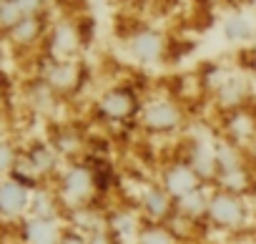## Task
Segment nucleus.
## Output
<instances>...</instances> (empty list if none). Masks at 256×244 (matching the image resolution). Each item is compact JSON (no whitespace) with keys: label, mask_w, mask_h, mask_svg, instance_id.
I'll return each instance as SVG.
<instances>
[{"label":"nucleus","mask_w":256,"mask_h":244,"mask_svg":"<svg viewBox=\"0 0 256 244\" xmlns=\"http://www.w3.org/2000/svg\"><path fill=\"white\" fill-rule=\"evenodd\" d=\"M138 129L148 136H176L186 129V108L176 96L151 93L144 98L138 113Z\"/></svg>","instance_id":"obj_1"},{"label":"nucleus","mask_w":256,"mask_h":244,"mask_svg":"<svg viewBox=\"0 0 256 244\" xmlns=\"http://www.w3.org/2000/svg\"><path fill=\"white\" fill-rule=\"evenodd\" d=\"M56 194L60 199V206H66L68 211L96 204V199H100V194L96 186L93 166H88L86 161H73L70 166H66L58 174Z\"/></svg>","instance_id":"obj_2"},{"label":"nucleus","mask_w":256,"mask_h":244,"mask_svg":"<svg viewBox=\"0 0 256 244\" xmlns=\"http://www.w3.org/2000/svg\"><path fill=\"white\" fill-rule=\"evenodd\" d=\"M141 106L144 98L131 83H113L98 93L93 111L106 124H128V121L138 118Z\"/></svg>","instance_id":"obj_3"},{"label":"nucleus","mask_w":256,"mask_h":244,"mask_svg":"<svg viewBox=\"0 0 256 244\" xmlns=\"http://www.w3.org/2000/svg\"><path fill=\"white\" fill-rule=\"evenodd\" d=\"M248 216H251V211H248L246 196L211 186L208 214H206L208 226H214L218 231H241L248 224Z\"/></svg>","instance_id":"obj_4"},{"label":"nucleus","mask_w":256,"mask_h":244,"mask_svg":"<svg viewBox=\"0 0 256 244\" xmlns=\"http://www.w3.org/2000/svg\"><path fill=\"white\" fill-rule=\"evenodd\" d=\"M123 48L134 63L138 66H156L166 58L168 53V38L161 28L154 26H136L126 36Z\"/></svg>","instance_id":"obj_5"},{"label":"nucleus","mask_w":256,"mask_h":244,"mask_svg":"<svg viewBox=\"0 0 256 244\" xmlns=\"http://www.w3.org/2000/svg\"><path fill=\"white\" fill-rule=\"evenodd\" d=\"M136 209L148 224H171L176 216V199L158 181H146L138 186Z\"/></svg>","instance_id":"obj_6"},{"label":"nucleus","mask_w":256,"mask_h":244,"mask_svg":"<svg viewBox=\"0 0 256 244\" xmlns=\"http://www.w3.org/2000/svg\"><path fill=\"white\" fill-rule=\"evenodd\" d=\"M214 91V103L221 113H231V111H241V108H251L254 106V88L251 81L244 73H231L218 78V83L211 88Z\"/></svg>","instance_id":"obj_7"},{"label":"nucleus","mask_w":256,"mask_h":244,"mask_svg":"<svg viewBox=\"0 0 256 244\" xmlns=\"http://www.w3.org/2000/svg\"><path fill=\"white\" fill-rule=\"evenodd\" d=\"M156 181H158L176 201L184 199L186 194L196 191L198 186H208V184H204V181L198 179V174H196L181 156H174L171 161H166V164L158 169Z\"/></svg>","instance_id":"obj_8"},{"label":"nucleus","mask_w":256,"mask_h":244,"mask_svg":"<svg viewBox=\"0 0 256 244\" xmlns=\"http://www.w3.org/2000/svg\"><path fill=\"white\" fill-rule=\"evenodd\" d=\"M106 226L116 234V239L120 244H134L144 226V216L138 214L136 204L134 206H110L106 214Z\"/></svg>","instance_id":"obj_9"},{"label":"nucleus","mask_w":256,"mask_h":244,"mask_svg":"<svg viewBox=\"0 0 256 244\" xmlns=\"http://www.w3.org/2000/svg\"><path fill=\"white\" fill-rule=\"evenodd\" d=\"M196 174L204 184L214 186V179H216V159H214V141H206V139H188L186 141V151L181 156Z\"/></svg>","instance_id":"obj_10"},{"label":"nucleus","mask_w":256,"mask_h":244,"mask_svg":"<svg viewBox=\"0 0 256 244\" xmlns=\"http://www.w3.org/2000/svg\"><path fill=\"white\" fill-rule=\"evenodd\" d=\"M224 139L246 149L251 141H256V116L251 108L224 113Z\"/></svg>","instance_id":"obj_11"},{"label":"nucleus","mask_w":256,"mask_h":244,"mask_svg":"<svg viewBox=\"0 0 256 244\" xmlns=\"http://www.w3.org/2000/svg\"><path fill=\"white\" fill-rule=\"evenodd\" d=\"M83 46V36L78 31V23H58L50 31V53L56 61H73Z\"/></svg>","instance_id":"obj_12"},{"label":"nucleus","mask_w":256,"mask_h":244,"mask_svg":"<svg viewBox=\"0 0 256 244\" xmlns=\"http://www.w3.org/2000/svg\"><path fill=\"white\" fill-rule=\"evenodd\" d=\"M208 199H211V186H198L196 191L186 194L184 199L176 201V216H174V221H184L188 226H198V221H206Z\"/></svg>","instance_id":"obj_13"},{"label":"nucleus","mask_w":256,"mask_h":244,"mask_svg":"<svg viewBox=\"0 0 256 244\" xmlns=\"http://www.w3.org/2000/svg\"><path fill=\"white\" fill-rule=\"evenodd\" d=\"M221 36L231 46H246L256 41V21L244 11H231L221 18Z\"/></svg>","instance_id":"obj_14"},{"label":"nucleus","mask_w":256,"mask_h":244,"mask_svg":"<svg viewBox=\"0 0 256 244\" xmlns=\"http://www.w3.org/2000/svg\"><path fill=\"white\" fill-rule=\"evenodd\" d=\"M214 159H216V179H214V184L218 179H224L228 174H236V171L248 166L246 156H244V149L231 144V141H226L224 136L214 141Z\"/></svg>","instance_id":"obj_15"},{"label":"nucleus","mask_w":256,"mask_h":244,"mask_svg":"<svg viewBox=\"0 0 256 244\" xmlns=\"http://www.w3.org/2000/svg\"><path fill=\"white\" fill-rule=\"evenodd\" d=\"M30 199L33 194L18 184L16 179H6L0 181V211H3L6 216H20L30 209Z\"/></svg>","instance_id":"obj_16"},{"label":"nucleus","mask_w":256,"mask_h":244,"mask_svg":"<svg viewBox=\"0 0 256 244\" xmlns=\"http://www.w3.org/2000/svg\"><path fill=\"white\" fill-rule=\"evenodd\" d=\"M56 93H70L80 83V68L76 61H53L43 78Z\"/></svg>","instance_id":"obj_17"},{"label":"nucleus","mask_w":256,"mask_h":244,"mask_svg":"<svg viewBox=\"0 0 256 244\" xmlns=\"http://www.w3.org/2000/svg\"><path fill=\"white\" fill-rule=\"evenodd\" d=\"M23 236H26V244H60L63 229H60L58 219L30 216L23 224Z\"/></svg>","instance_id":"obj_18"},{"label":"nucleus","mask_w":256,"mask_h":244,"mask_svg":"<svg viewBox=\"0 0 256 244\" xmlns=\"http://www.w3.org/2000/svg\"><path fill=\"white\" fill-rule=\"evenodd\" d=\"M26 161L30 164V169H33V171H36L40 179H46V176H53V174L58 171L60 156L56 154V149H53L50 144L38 141V144H33V146L28 149Z\"/></svg>","instance_id":"obj_19"},{"label":"nucleus","mask_w":256,"mask_h":244,"mask_svg":"<svg viewBox=\"0 0 256 244\" xmlns=\"http://www.w3.org/2000/svg\"><path fill=\"white\" fill-rule=\"evenodd\" d=\"M50 146L56 149V154H58L60 159H70V161H73V159L86 149V139H83V134H80L78 129L63 126V129H58V134L53 136Z\"/></svg>","instance_id":"obj_20"},{"label":"nucleus","mask_w":256,"mask_h":244,"mask_svg":"<svg viewBox=\"0 0 256 244\" xmlns=\"http://www.w3.org/2000/svg\"><path fill=\"white\" fill-rule=\"evenodd\" d=\"M134 244H181V236L174 231L171 224H148L144 221Z\"/></svg>","instance_id":"obj_21"},{"label":"nucleus","mask_w":256,"mask_h":244,"mask_svg":"<svg viewBox=\"0 0 256 244\" xmlns=\"http://www.w3.org/2000/svg\"><path fill=\"white\" fill-rule=\"evenodd\" d=\"M46 26H43V18H23L8 36L18 43V46H33L40 36H43Z\"/></svg>","instance_id":"obj_22"},{"label":"nucleus","mask_w":256,"mask_h":244,"mask_svg":"<svg viewBox=\"0 0 256 244\" xmlns=\"http://www.w3.org/2000/svg\"><path fill=\"white\" fill-rule=\"evenodd\" d=\"M20 21H23V13L16 6V0H0V31L10 33Z\"/></svg>","instance_id":"obj_23"},{"label":"nucleus","mask_w":256,"mask_h":244,"mask_svg":"<svg viewBox=\"0 0 256 244\" xmlns=\"http://www.w3.org/2000/svg\"><path fill=\"white\" fill-rule=\"evenodd\" d=\"M16 6L20 8L23 18H43L48 0H16Z\"/></svg>","instance_id":"obj_24"},{"label":"nucleus","mask_w":256,"mask_h":244,"mask_svg":"<svg viewBox=\"0 0 256 244\" xmlns=\"http://www.w3.org/2000/svg\"><path fill=\"white\" fill-rule=\"evenodd\" d=\"M16 151H13V146L10 144H6V141H0V174H8V171H13V166H16Z\"/></svg>","instance_id":"obj_25"},{"label":"nucleus","mask_w":256,"mask_h":244,"mask_svg":"<svg viewBox=\"0 0 256 244\" xmlns=\"http://www.w3.org/2000/svg\"><path fill=\"white\" fill-rule=\"evenodd\" d=\"M86 241H88V244H120V241L116 239V234H113L108 226H103V229H98V231L88 234V236H86Z\"/></svg>","instance_id":"obj_26"},{"label":"nucleus","mask_w":256,"mask_h":244,"mask_svg":"<svg viewBox=\"0 0 256 244\" xmlns=\"http://www.w3.org/2000/svg\"><path fill=\"white\" fill-rule=\"evenodd\" d=\"M60 244H88V241H86V236H83L80 231H76V229H68V231H63V236H60Z\"/></svg>","instance_id":"obj_27"},{"label":"nucleus","mask_w":256,"mask_h":244,"mask_svg":"<svg viewBox=\"0 0 256 244\" xmlns=\"http://www.w3.org/2000/svg\"><path fill=\"white\" fill-rule=\"evenodd\" d=\"M251 111H254V116H256V101H254V106H251Z\"/></svg>","instance_id":"obj_28"},{"label":"nucleus","mask_w":256,"mask_h":244,"mask_svg":"<svg viewBox=\"0 0 256 244\" xmlns=\"http://www.w3.org/2000/svg\"><path fill=\"white\" fill-rule=\"evenodd\" d=\"M0 98H3V96H0Z\"/></svg>","instance_id":"obj_29"}]
</instances>
